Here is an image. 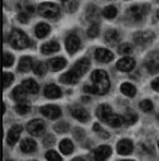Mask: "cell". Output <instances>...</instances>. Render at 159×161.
<instances>
[{"label": "cell", "mask_w": 159, "mask_h": 161, "mask_svg": "<svg viewBox=\"0 0 159 161\" xmlns=\"http://www.w3.org/2000/svg\"><path fill=\"white\" fill-rule=\"evenodd\" d=\"M91 86H84V91L89 93H98V94H105L110 87L109 75L103 69H96L91 73Z\"/></svg>", "instance_id": "6da1fadb"}, {"label": "cell", "mask_w": 159, "mask_h": 161, "mask_svg": "<svg viewBox=\"0 0 159 161\" xmlns=\"http://www.w3.org/2000/svg\"><path fill=\"white\" fill-rule=\"evenodd\" d=\"M9 43L15 49H25L30 45V40L28 35L20 29H14L9 35Z\"/></svg>", "instance_id": "7a4b0ae2"}, {"label": "cell", "mask_w": 159, "mask_h": 161, "mask_svg": "<svg viewBox=\"0 0 159 161\" xmlns=\"http://www.w3.org/2000/svg\"><path fill=\"white\" fill-rule=\"evenodd\" d=\"M38 11L44 18H56L59 15V8L54 3H43L38 6Z\"/></svg>", "instance_id": "3957f363"}, {"label": "cell", "mask_w": 159, "mask_h": 161, "mask_svg": "<svg viewBox=\"0 0 159 161\" xmlns=\"http://www.w3.org/2000/svg\"><path fill=\"white\" fill-rule=\"evenodd\" d=\"M26 128H28V131H29L30 135H33V136H40V135H43L44 131H45V123H44L43 119L36 118V119L30 121V122L28 123Z\"/></svg>", "instance_id": "277c9868"}, {"label": "cell", "mask_w": 159, "mask_h": 161, "mask_svg": "<svg viewBox=\"0 0 159 161\" xmlns=\"http://www.w3.org/2000/svg\"><path fill=\"white\" fill-rule=\"evenodd\" d=\"M134 42L135 44L138 45H148L151 43V40L154 39V33L150 31V30H146V31H138L134 34Z\"/></svg>", "instance_id": "5b68a950"}, {"label": "cell", "mask_w": 159, "mask_h": 161, "mask_svg": "<svg viewBox=\"0 0 159 161\" xmlns=\"http://www.w3.org/2000/svg\"><path fill=\"white\" fill-rule=\"evenodd\" d=\"M146 13H148V6L146 5H133L128 10V15L133 20H136V21L141 20Z\"/></svg>", "instance_id": "8992f818"}, {"label": "cell", "mask_w": 159, "mask_h": 161, "mask_svg": "<svg viewBox=\"0 0 159 161\" xmlns=\"http://www.w3.org/2000/svg\"><path fill=\"white\" fill-rule=\"evenodd\" d=\"M40 112L43 116H45L46 118H50V119H56L60 117L61 114V111L58 106L55 104H46V106H43L40 108Z\"/></svg>", "instance_id": "52a82bcc"}, {"label": "cell", "mask_w": 159, "mask_h": 161, "mask_svg": "<svg viewBox=\"0 0 159 161\" xmlns=\"http://www.w3.org/2000/svg\"><path fill=\"white\" fill-rule=\"evenodd\" d=\"M65 48L70 54H74L79 48H80V39L78 35L75 34H70L68 35L66 40H65Z\"/></svg>", "instance_id": "ba28073f"}, {"label": "cell", "mask_w": 159, "mask_h": 161, "mask_svg": "<svg viewBox=\"0 0 159 161\" xmlns=\"http://www.w3.org/2000/svg\"><path fill=\"white\" fill-rule=\"evenodd\" d=\"M89 67H90V60H89L88 58H81V59H79V60L73 65L71 69H73L79 77H81L83 74H85V73L88 72Z\"/></svg>", "instance_id": "9c48e42d"}, {"label": "cell", "mask_w": 159, "mask_h": 161, "mask_svg": "<svg viewBox=\"0 0 159 161\" xmlns=\"http://www.w3.org/2000/svg\"><path fill=\"white\" fill-rule=\"evenodd\" d=\"M21 131H23V127H21L20 125H14V126L9 130L8 136H6V141H8V143H9L10 146H13V145L16 143V141H18L19 137H20Z\"/></svg>", "instance_id": "30bf717a"}, {"label": "cell", "mask_w": 159, "mask_h": 161, "mask_svg": "<svg viewBox=\"0 0 159 161\" xmlns=\"http://www.w3.org/2000/svg\"><path fill=\"white\" fill-rule=\"evenodd\" d=\"M111 153V148L106 145L99 146L94 152V161H105Z\"/></svg>", "instance_id": "8fae6325"}, {"label": "cell", "mask_w": 159, "mask_h": 161, "mask_svg": "<svg viewBox=\"0 0 159 161\" xmlns=\"http://www.w3.org/2000/svg\"><path fill=\"white\" fill-rule=\"evenodd\" d=\"M145 67L150 73L159 72V53H153L145 62Z\"/></svg>", "instance_id": "7c38bea8"}, {"label": "cell", "mask_w": 159, "mask_h": 161, "mask_svg": "<svg viewBox=\"0 0 159 161\" xmlns=\"http://www.w3.org/2000/svg\"><path fill=\"white\" fill-rule=\"evenodd\" d=\"M134 65H135V60L130 57H124L116 62V68L121 72H129L134 68Z\"/></svg>", "instance_id": "4fadbf2b"}, {"label": "cell", "mask_w": 159, "mask_h": 161, "mask_svg": "<svg viewBox=\"0 0 159 161\" xmlns=\"http://www.w3.org/2000/svg\"><path fill=\"white\" fill-rule=\"evenodd\" d=\"M95 58H96L99 62L108 63V62L113 60L114 54H113L110 50H106V49H104V48H98V49L95 50Z\"/></svg>", "instance_id": "5bb4252c"}, {"label": "cell", "mask_w": 159, "mask_h": 161, "mask_svg": "<svg viewBox=\"0 0 159 161\" xmlns=\"http://www.w3.org/2000/svg\"><path fill=\"white\" fill-rule=\"evenodd\" d=\"M133 142L130 140H121L116 145V150L120 155H129L133 151Z\"/></svg>", "instance_id": "9a60e30c"}, {"label": "cell", "mask_w": 159, "mask_h": 161, "mask_svg": "<svg viewBox=\"0 0 159 161\" xmlns=\"http://www.w3.org/2000/svg\"><path fill=\"white\" fill-rule=\"evenodd\" d=\"M79 78L80 77L71 69V70H69V72H66V73L60 75V82L65 83V84H75V83H78Z\"/></svg>", "instance_id": "2e32d148"}, {"label": "cell", "mask_w": 159, "mask_h": 161, "mask_svg": "<svg viewBox=\"0 0 159 161\" xmlns=\"http://www.w3.org/2000/svg\"><path fill=\"white\" fill-rule=\"evenodd\" d=\"M96 116H98V118L100 119V121H104V122H106L108 121V118L110 117V114L113 113L111 112V108L108 106V104H100L98 108H96Z\"/></svg>", "instance_id": "e0dca14e"}, {"label": "cell", "mask_w": 159, "mask_h": 161, "mask_svg": "<svg viewBox=\"0 0 159 161\" xmlns=\"http://www.w3.org/2000/svg\"><path fill=\"white\" fill-rule=\"evenodd\" d=\"M44 96L48 98H59L61 96V89L55 84H48L44 88Z\"/></svg>", "instance_id": "ac0fdd59"}, {"label": "cell", "mask_w": 159, "mask_h": 161, "mask_svg": "<svg viewBox=\"0 0 159 161\" xmlns=\"http://www.w3.org/2000/svg\"><path fill=\"white\" fill-rule=\"evenodd\" d=\"M21 86H23L24 89H25L28 93H30V94H35V93L39 92V84H38L34 79H31V78L24 79Z\"/></svg>", "instance_id": "d6986e66"}, {"label": "cell", "mask_w": 159, "mask_h": 161, "mask_svg": "<svg viewBox=\"0 0 159 161\" xmlns=\"http://www.w3.org/2000/svg\"><path fill=\"white\" fill-rule=\"evenodd\" d=\"M20 148L23 152L25 153H31L36 150V142L31 138H24L21 142H20Z\"/></svg>", "instance_id": "ffe728a7"}, {"label": "cell", "mask_w": 159, "mask_h": 161, "mask_svg": "<svg viewBox=\"0 0 159 161\" xmlns=\"http://www.w3.org/2000/svg\"><path fill=\"white\" fill-rule=\"evenodd\" d=\"M71 116H73L74 118H76L78 121H80V122H86V121L89 119V113H88L84 108H81V107H75V108H73V109H71Z\"/></svg>", "instance_id": "44dd1931"}, {"label": "cell", "mask_w": 159, "mask_h": 161, "mask_svg": "<svg viewBox=\"0 0 159 161\" xmlns=\"http://www.w3.org/2000/svg\"><path fill=\"white\" fill-rule=\"evenodd\" d=\"M59 43L55 42V40H51V42H48L45 44L41 45V53L43 54H51V53H55L59 50Z\"/></svg>", "instance_id": "7402d4cb"}, {"label": "cell", "mask_w": 159, "mask_h": 161, "mask_svg": "<svg viewBox=\"0 0 159 161\" xmlns=\"http://www.w3.org/2000/svg\"><path fill=\"white\" fill-rule=\"evenodd\" d=\"M33 68V59L30 57H21L18 69L19 72H29Z\"/></svg>", "instance_id": "603a6c76"}, {"label": "cell", "mask_w": 159, "mask_h": 161, "mask_svg": "<svg viewBox=\"0 0 159 161\" xmlns=\"http://www.w3.org/2000/svg\"><path fill=\"white\" fill-rule=\"evenodd\" d=\"M50 31V26L46 24V23H39L36 26H35V35L38 38H44L49 34Z\"/></svg>", "instance_id": "cb8c5ba5"}, {"label": "cell", "mask_w": 159, "mask_h": 161, "mask_svg": "<svg viewBox=\"0 0 159 161\" xmlns=\"http://www.w3.org/2000/svg\"><path fill=\"white\" fill-rule=\"evenodd\" d=\"M26 93H28V92L24 89L23 86H18V87H15V88L13 89V97H14V99L18 101V102H24L25 98H26Z\"/></svg>", "instance_id": "d4e9b609"}, {"label": "cell", "mask_w": 159, "mask_h": 161, "mask_svg": "<svg viewBox=\"0 0 159 161\" xmlns=\"http://www.w3.org/2000/svg\"><path fill=\"white\" fill-rule=\"evenodd\" d=\"M49 65L53 70H59V69H63L65 65H66V60L61 57L59 58H53L49 60Z\"/></svg>", "instance_id": "484cf974"}, {"label": "cell", "mask_w": 159, "mask_h": 161, "mask_svg": "<svg viewBox=\"0 0 159 161\" xmlns=\"http://www.w3.org/2000/svg\"><path fill=\"white\" fill-rule=\"evenodd\" d=\"M124 122H125L124 117H121V116H119V114H115V113H111L110 117H109L108 121H106V123H108L109 126H111V127H119V126H121Z\"/></svg>", "instance_id": "4316f807"}, {"label": "cell", "mask_w": 159, "mask_h": 161, "mask_svg": "<svg viewBox=\"0 0 159 161\" xmlns=\"http://www.w3.org/2000/svg\"><path fill=\"white\" fill-rule=\"evenodd\" d=\"M59 148H60V151H61L63 153L70 155V153L73 152V150H74V145H73V142H71L70 140L64 138V140H61V142H60V145H59Z\"/></svg>", "instance_id": "83f0119b"}, {"label": "cell", "mask_w": 159, "mask_h": 161, "mask_svg": "<svg viewBox=\"0 0 159 161\" xmlns=\"http://www.w3.org/2000/svg\"><path fill=\"white\" fill-rule=\"evenodd\" d=\"M120 91H121V93L123 94H125V96H128V97H134L135 96V93H136V89H135V87L131 84V83H123L121 86H120Z\"/></svg>", "instance_id": "f1b7e54d"}, {"label": "cell", "mask_w": 159, "mask_h": 161, "mask_svg": "<svg viewBox=\"0 0 159 161\" xmlns=\"http://www.w3.org/2000/svg\"><path fill=\"white\" fill-rule=\"evenodd\" d=\"M118 40H119V33H118L116 30L110 29V30L106 31V34H105V42H106L108 44L114 45Z\"/></svg>", "instance_id": "f546056e"}, {"label": "cell", "mask_w": 159, "mask_h": 161, "mask_svg": "<svg viewBox=\"0 0 159 161\" xmlns=\"http://www.w3.org/2000/svg\"><path fill=\"white\" fill-rule=\"evenodd\" d=\"M124 119L128 125H133L136 122L138 119V114L131 109V108H126L125 112H124Z\"/></svg>", "instance_id": "4dcf8cb0"}, {"label": "cell", "mask_w": 159, "mask_h": 161, "mask_svg": "<svg viewBox=\"0 0 159 161\" xmlns=\"http://www.w3.org/2000/svg\"><path fill=\"white\" fill-rule=\"evenodd\" d=\"M63 8L68 11V13H74L78 8V1L76 0H61Z\"/></svg>", "instance_id": "1f68e13d"}, {"label": "cell", "mask_w": 159, "mask_h": 161, "mask_svg": "<svg viewBox=\"0 0 159 161\" xmlns=\"http://www.w3.org/2000/svg\"><path fill=\"white\" fill-rule=\"evenodd\" d=\"M86 18L90 20V21H95L98 20L99 18V11H98V8L95 5H90L86 10Z\"/></svg>", "instance_id": "d6a6232c"}, {"label": "cell", "mask_w": 159, "mask_h": 161, "mask_svg": "<svg viewBox=\"0 0 159 161\" xmlns=\"http://www.w3.org/2000/svg\"><path fill=\"white\" fill-rule=\"evenodd\" d=\"M116 14H118V10H116V8L113 6V5H109V6H106V8L103 10V15H104L105 18H108V19L115 18Z\"/></svg>", "instance_id": "836d02e7"}, {"label": "cell", "mask_w": 159, "mask_h": 161, "mask_svg": "<svg viewBox=\"0 0 159 161\" xmlns=\"http://www.w3.org/2000/svg\"><path fill=\"white\" fill-rule=\"evenodd\" d=\"M15 111L19 114H25L30 111V104L26 102H18V104L15 106Z\"/></svg>", "instance_id": "e575fe53"}, {"label": "cell", "mask_w": 159, "mask_h": 161, "mask_svg": "<svg viewBox=\"0 0 159 161\" xmlns=\"http://www.w3.org/2000/svg\"><path fill=\"white\" fill-rule=\"evenodd\" d=\"M46 69H48L46 64L45 63H41V62H39V63H36L34 65V73L36 75H44L45 72H46Z\"/></svg>", "instance_id": "d590c367"}, {"label": "cell", "mask_w": 159, "mask_h": 161, "mask_svg": "<svg viewBox=\"0 0 159 161\" xmlns=\"http://www.w3.org/2000/svg\"><path fill=\"white\" fill-rule=\"evenodd\" d=\"M45 157H46L48 161H63L61 160V156L56 151H54V150H49L45 153Z\"/></svg>", "instance_id": "8d00e7d4"}, {"label": "cell", "mask_w": 159, "mask_h": 161, "mask_svg": "<svg viewBox=\"0 0 159 161\" xmlns=\"http://www.w3.org/2000/svg\"><path fill=\"white\" fill-rule=\"evenodd\" d=\"M13 79H14V75H13L11 73H9V72H4V74H3V87H4V88L9 87V86L11 84Z\"/></svg>", "instance_id": "74e56055"}, {"label": "cell", "mask_w": 159, "mask_h": 161, "mask_svg": "<svg viewBox=\"0 0 159 161\" xmlns=\"http://www.w3.org/2000/svg\"><path fill=\"white\" fill-rule=\"evenodd\" d=\"M54 130L58 131L59 133H64V132H66V131L69 130V125H68L66 122L60 121V122H58V123L54 125Z\"/></svg>", "instance_id": "f35d334b"}, {"label": "cell", "mask_w": 159, "mask_h": 161, "mask_svg": "<svg viewBox=\"0 0 159 161\" xmlns=\"http://www.w3.org/2000/svg\"><path fill=\"white\" fill-rule=\"evenodd\" d=\"M3 64H4V67H10V65H13V63H14V57L10 54V53H8V52H4V54H3Z\"/></svg>", "instance_id": "ab89813d"}, {"label": "cell", "mask_w": 159, "mask_h": 161, "mask_svg": "<svg viewBox=\"0 0 159 161\" xmlns=\"http://www.w3.org/2000/svg\"><path fill=\"white\" fill-rule=\"evenodd\" d=\"M139 107H140L144 112H150V111H153V103H151V101H149V99L141 101L140 104H139Z\"/></svg>", "instance_id": "60d3db41"}, {"label": "cell", "mask_w": 159, "mask_h": 161, "mask_svg": "<svg viewBox=\"0 0 159 161\" xmlns=\"http://www.w3.org/2000/svg\"><path fill=\"white\" fill-rule=\"evenodd\" d=\"M131 50H133V48H131V45H130L129 43H123V44L119 47V53H120V54H124V55L130 54Z\"/></svg>", "instance_id": "b9f144b4"}, {"label": "cell", "mask_w": 159, "mask_h": 161, "mask_svg": "<svg viewBox=\"0 0 159 161\" xmlns=\"http://www.w3.org/2000/svg\"><path fill=\"white\" fill-rule=\"evenodd\" d=\"M93 128H94V131H95L96 133H99L103 138H108V137H109V133H108V132H105V131L100 127V125H99V123H94Z\"/></svg>", "instance_id": "7bdbcfd3"}, {"label": "cell", "mask_w": 159, "mask_h": 161, "mask_svg": "<svg viewBox=\"0 0 159 161\" xmlns=\"http://www.w3.org/2000/svg\"><path fill=\"white\" fill-rule=\"evenodd\" d=\"M98 34H99V26H98L96 24H93V25L88 29V36L94 38V36H96Z\"/></svg>", "instance_id": "ee69618b"}, {"label": "cell", "mask_w": 159, "mask_h": 161, "mask_svg": "<svg viewBox=\"0 0 159 161\" xmlns=\"http://www.w3.org/2000/svg\"><path fill=\"white\" fill-rule=\"evenodd\" d=\"M83 136H84V132H83L81 128H75V130H74V137H75L76 140H81Z\"/></svg>", "instance_id": "f6af8a7d"}, {"label": "cell", "mask_w": 159, "mask_h": 161, "mask_svg": "<svg viewBox=\"0 0 159 161\" xmlns=\"http://www.w3.org/2000/svg\"><path fill=\"white\" fill-rule=\"evenodd\" d=\"M18 19H19L21 23H28V21H29V16H28L26 13H20L19 16H18Z\"/></svg>", "instance_id": "bcb514c9"}, {"label": "cell", "mask_w": 159, "mask_h": 161, "mask_svg": "<svg viewBox=\"0 0 159 161\" xmlns=\"http://www.w3.org/2000/svg\"><path fill=\"white\" fill-rule=\"evenodd\" d=\"M151 88H153L154 91H158V92H159V77L155 78V79L151 82Z\"/></svg>", "instance_id": "7dc6e473"}, {"label": "cell", "mask_w": 159, "mask_h": 161, "mask_svg": "<svg viewBox=\"0 0 159 161\" xmlns=\"http://www.w3.org/2000/svg\"><path fill=\"white\" fill-rule=\"evenodd\" d=\"M71 161H84V160H83L81 157H75V158H73Z\"/></svg>", "instance_id": "c3c4849f"}, {"label": "cell", "mask_w": 159, "mask_h": 161, "mask_svg": "<svg viewBox=\"0 0 159 161\" xmlns=\"http://www.w3.org/2000/svg\"><path fill=\"white\" fill-rule=\"evenodd\" d=\"M156 18H159V10L156 11Z\"/></svg>", "instance_id": "681fc988"}, {"label": "cell", "mask_w": 159, "mask_h": 161, "mask_svg": "<svg viewBox=\"0 0 159 161\" xmlns=\"http://www.w3.org/2000/svg\"><path fill=\"white\" fill-rule=\"evenodd\" d=\"M121 161H133V160H121Z\"/></svg>", "instance_id": "f907efd6"}, {"label": "cell", "mask_w": 159, "mask_h": 161, "mask_svg": "<svg viewBox=\"0 0 159 161\" xmlns=\"http://www.w3.org/2000/svg\"><path fill=\"white\" fill-rule=\"evenodd\" d=\"M158 147H159V141H158Z\"/></svg>", "instance_id": "816d5d0a"}, {"label": "cell", "mask_w": 159, "mask_h": 161, "mask_svg": "<svg viewBox=\"0 0 159 161\" xmlns=\"http://www.w3.org/2000/svg\"><path fill=\"white\" fill-rule=\"evenodd\" d=\"M158 119H159V114H158Z\"/></svg>", "instance_id": "f5cc1de1"}, {"label": "cell", "mask_w": 159, "mask_h": 161, "mask_svg": "<svg viewBox=\"0 0 159 161\" xmlns=\"http://www.w3.org/2000/svg\"><path fill=\"white\" fill-rule=\"evenodd\" d=\"M8 161H11V160H8Z\"/></svg>", "instance_id": "db71d44e"}, {"label": "cell", "mask_w": 159, "mask_h": 161, "mask_svg": "<svg viewBox=\"0 0 159 161\" xmlns=\"http://www.w3.org/2000/svg\"><path fill=\"white\" fill-rule=\"evenodd\" d=\"M31 161H35V160H31Z\"/></svg>", "instance_id": "11a10c76"}]
</instances>
